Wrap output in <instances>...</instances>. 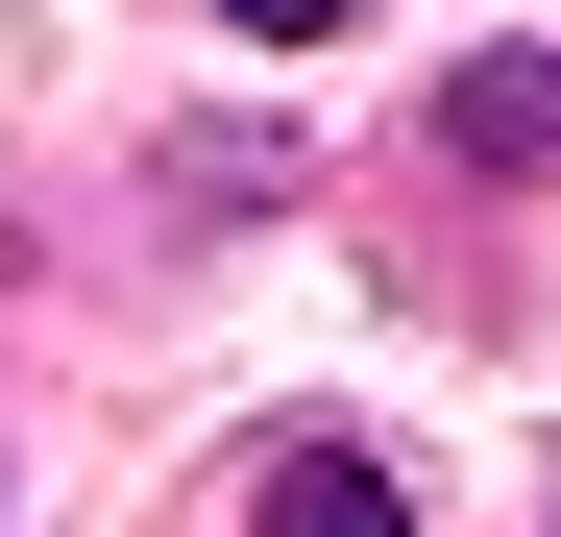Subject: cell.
I'll use <instances>...</instances> for the list:
<instances>
[{
	"label": "cell",
	"instance_id": "obj_1",
	"mask_svg": "<svg viewBox=\"0 0 561 537\" xmlns=\"http://www.w3.org/2000/svg\"><path fill=\"white\" fill-rule=\"evenodd\" d=\"M268 537H415V489L366 439H268Z\"/></svg>",
	"mask_w": 561,
	"mask_h": 537
},
{
	"label": "cell",
	"instance_id": "obj_2",
	"mask_svg": "<svg viewBox=\"0 0 561 537\" xmlns=\"http://www.w3.org/2000/svg\"><path fill=\"white\" fill-rule=\"evenodd\" d=\"M439 147H463V171H561V49H489V73L439 99Z\"/></svg>",
	"mask_w": 561,
	"mask_h": 537
},
{
	"label": "cell",
	"instance_id": "obj_3",
	"mask_svg": "<svg viewBox=\"0 0 561 537\" xmlns=\"http://www.w3.org/2000/svg\"><path fill=\"white\" fill-rule=\"evenodd\" d=\"M220 25H244V49H318V25H342V0H220Z\"/></svg>",
	"mask_w": 561,
	"mask_h": 537
},
{
	"label": "cell",
	"instance_id": "obj_4",
	"mask_svg": "<svg viewBox=\"0 0 561 537\" xmlns=\"http://www.w3.org/2000/svg\"><path fill=\"white\" fill-rule=\"evenodd\" d=\"M537 513H561V489H537Z\"/></svg>",
	"mask_w": 561,
	"mask_h": 537
}]
</instances>
